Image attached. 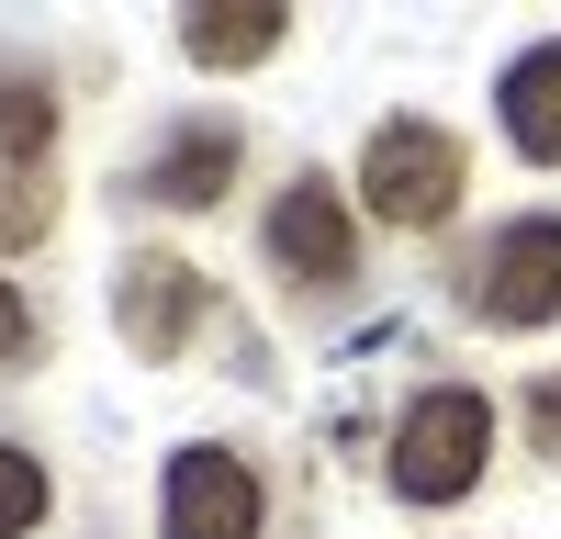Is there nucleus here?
<instances>
[{
    "label": "nucleus",
    "instance_id": "obj_12",
    "mask_svg": "<svg viewBox=\"0 0 561 539\" xmlns=\"http://www.w3.org/2000/svg\"><path fill=\"white\" fill-rule=\"evenodd\" d=\"M45 225H57V192L23 180V169H0V248H34Z\"/></svg>",
    "mask_w": 561,
    "mask_h": 539
},
{
    "label": "nucleus",
    "instance_id": "obj_9",
    "mask_svg": "<svg viewBox=\"0 0 561 539\" xmlns=\"http://www.w3.org/2000/svg\"><path fill=\"white\" fill-rule=\"evenodd\" d=\"M280 34H293L280 0H225V12H192V23H180V57H192V68H259Z\"/></svg>",
    "mask_w": 561,
    "mask_h": 539
},
{
    "label": "nucleus",
    "instance_id": "obj_4",
    "mask_svg": "<svg viewBox=\"0 0 561 539\" xmlns=\"http://www.w3.org/2000/svg\"><path fill=\"white\" fill-rule=\"evenodd\" d=\"M270 259L293 270L304 293H348L359 282V237H348V203H337V180H293V192L270 203Z\"/></svg>",
    "mask_w": 561,
    "mask_h": 539
},
{
    "label": "nucleus",
    "instance_id": "obj_14",
    "mask_svg": "<svg viewBox=\"0 0 561 539\" xmlns=\"http://www.w3.org/2000/svg\"><path fill=\"white\" fill-rule=\"evenodd\" d=\"M539 449H561V382H539Z\"/></svg>",
    "mask_w": 561,
    "mask_h": 539
},
{
    "label": "nucleus",
    "instance_id": "obj_2",
    "mask_svg": "<svg viewBox=\"0 0 561 539\" xmlns=\"http://www.w3.org/2000/svg\"><path fill=\"white\" fill-rule=\"evenodd\" d=\"M483 449H494V404L460 393V382H438V393L404 416V438H393V494H415V506H449V494H472Z\"/></svg>",
    "mask_w": 561,
    "mask_h": 539
},
{
    "label": "nucleus",
    "instance_id": "obj_10",
    "mask_svg": "<svg viewBox=\"0 0 561 539\" xmlns=\"http://www.w3.org/2000/svg\"><path fill=\"white\" fill-rule=\"evenodd\" d=\"M45 135H57V102H45V79H34V68H0V158L34 169V158H45Z\"/></svg>",
    "mask_w": 561,
    "mask_h": 539
},
{
    "label": "nucleus",
    "instance_id": "obj_8",
    "mask_svg": "<svg viewBox=\"0 0 561 539\" xmlns=\"http://www.w3.org/2000/svg\"><path fill=\"white\" fill-rule=\"evenodd\" d=\"M225 180H237V135H225V124H180L169 147L135 169V192H147V203H214Z\"/></svg>",
    "mask_w": 561,
    "mask_h": 539
},
{
    "label": "nucleus",
    "instance_id": "obj_7",
    "mask_svg": "<svg viewBox=\"0 0 561 539\" xmlns=\"http://www.w3.org/2000/svg\"><path fill=\"white\" fill-rule=\"evenodd\" d=\"M505 135H517V158H539V169H561V34L550 45H528L517 68H505Z\"/></svg>",
    "mask_w": 561,
    "mask_h": 539
},
{
    "label": "nucleus",
    "instance_id": "obj_6",
    "mask_svg": "<svg viewBox=\"0 0 561 539\" xmlns=\"http://www.w3.org/2000/svg\"><path fill=\"white\" fill-rule=\"evenodd\" d=\"M169 539H259V472L237 449H180L169 461Z\"/></svg>",
    "mask_w": 561,
    "mask_h": 539
},
{
    "label": "nucleus",
    "instance_id": "obj_13",
    "mask_svg": "<svg viewBox=\"0 0 561 539\" xmlns=\"http://www.w3.org/2000/svg\"><path fill=\"white\" fill-rule=\"evenodd\" d=\"M23 348H34V314H23V293H12V282H0V371H12Z\"/></svg>",
    "mask_w": 561,
    "mask_h": 539
},
{
    "label": "nucleus",
    "instance_id": "obj_1",
    "mask_svg": "<svg viewBox=\"0 0 561 539\" xmlns=\"http://www.w3.org/2000/svg\"><path fill=\"white\" fill-rule=\"evenodd\" d=\"M359 192H370V214H382V225H438V214L460 203V135H449V124H415V113L370 124Z\"/></svg>",
    "mask_w": 561,
    "mask_h": 539
},
{
    "label": "nucleus",
    "instance_id": "obj_11",
    "mask_svg": "<svg viewBox=\"0 0 561 539\" xmlns=\"http://www.w3.org/2000/svg\"><path fill=\"white\" fill-rule=\"evenodd\" d=\"M45 517V461H34V449H12V438H0V539H23Z\"/></svg>",
    "mask_w": 561,
    "mask_h": 539
},
{
    "label": "nucleus",
    "instance_id": "obj_3",
    "mask_svg": "<svg viewBox=\"0 0 561 539\" xmlns=\"http://www.w3.org/2000/svg\"><path fill=\"white\" fill-rule=\"evenodd\" d=\"M460 282H472V303L494 326H550L561 314V214H517Z\"/></svg>",
    "mask_w": 561,
    "mask_h": 539
},
{
    "label": "nucleus",
    "instance_id": "obj_5",
    "mask_svg": "<svg viewBox=\"0 0 561 539\" xmlns=\"http://www.w3.org/2000/svg\"><path fill=\"white\" fill-rule=\"evenodd\" d=\"M113 314H124V337L147 348V359H180L192 326H203V270L169 259V248H135L124 282H113Z\"/></svg>",
    "mask_w": 561,
    "mask_h": 539
}]
</instances>
